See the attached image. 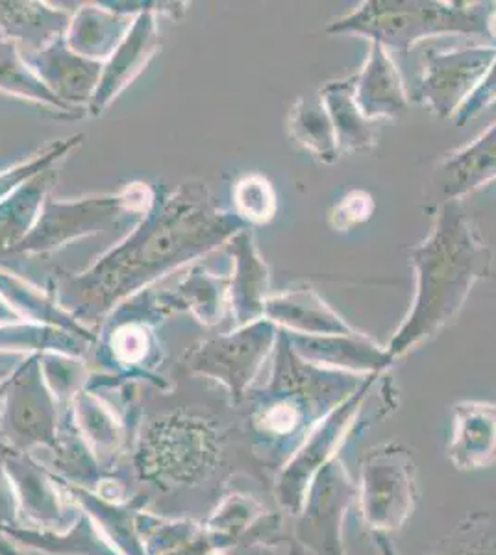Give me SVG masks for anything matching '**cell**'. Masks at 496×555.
Segmentation results:
<instances>
[{"instance_id": "cell-1", "label": "cell", "mask_w": 496, "mask_h": 555, "mask_svg": "<svg viewBox=\"0 0 496 555\" xmlns=\"http://www.w3.org/2000/svg\"><path fill=\"white\" fill-rule=\"evenodd\" d=\"M245 222L215 203L201 180L182 182L173 193L154 191L152 204L132 234L82 272L58 269L49 289L76 321L91 328L120 304L157 280L227 245Z\"/></svg>"}, {"instance_id": "cell-2", "label": "cell", "mask_w": 496, "mask_h": 555, "mask_svg": "<svg viewBox=\"0 0 496 555\" xmlns=\"http://www.w3.org/2000/svg\"><path fill=\"white\" fill-rule=\"evenodd\" d=\"M415 295L391 341V360H403L450 326L471 297L474 285L489 276L493 250L476 219L461 203H441L432 230L409 248Z\"/></svg>"}, {"instance_id": "cell-3", "label": "cell", "mask_w": 496, "mask_h": 555, "mask_svg": "<svg viewBox=\"0 0 496 555\" xmlns=\"http://www.w3.org/2000/svg\"><path fill=\"white\" fill-rule=\"evenodd\" d=\"M365 378L302 360L291 348L288 332L280 330L269 382L246 395V434L254 454L262 455L265 465L282 468L309 431L358 391Z\"/></svg>"}, {"instance_id": "cell-4", "label": "cell", "mask_w": 496, "mask_h": 555, "mask_svg": "<svg viewBox=\"0 0 496 555\" xmlns=\"http://www.w3.org/2000/svg\"><path fill=\"white\" fill-rule=\"evenodd\" d=\"M228 431L215 416L191 405L154 411L141 423L132 465L139 481L156 491H191L219 470Z\"/></svg>"}, {"instance_id": "cell-5", "label": "cell", "mask_w": 496, "mask_h": 555, "mask_svg": "<svg viewBox=\"0 0 496 555\" xmlns=\"http://www.w3.org/2000/svg\"><path fill=\"white\" fill-rule=\"evenodd\" d=\"M493 4L466 0H365L325 28L330 36H359L387 51L408 54L437 36H489Z\"/></svg>"}, {"instance_id": "cell-6", "label": "cell", "mask_w": 496, "mask_h": 555, "mask_svg": "<svg viewBox=\"0 0 496 555\" xmlns=\"http://www.w3.org/2000/svg\"><path fill=\"white\" fill-rule=\"evenodd\" d=\"M154 191L149 183L132 182L123 185L117 193L89 195L76 201H58L49 195L30 234L0 259L47 256L80 237L119 227L128 215H145Z\"/></svg>"}, {"instance_id": "cell-7", "label": "cell", "mask_w": 496, "mask_h": 555, "mask_svg": "<svg viewBox=\"0 0 496 555\" xmlns=\"http://www.w3.org/2000/svg\"><path fill=\"white\" fill-rule=\"evenodd\" d=\"M383 374H371L359 385L358 391L352 392L345 402L330 411L321 423L317 424L309 436L304 439L295 454L283 463L275 481V494L283 513L295 518L301 513L311 481L330 461L340 457V452L352 436L367 423H374L385 415H365V405L372 392V387L380 382Z\"/></svg>"}, {"instance_id": "cell-8", "label": "cell", "mask_w": 496, "mask_h": 555, "mask_svg": "<svg viewBox=\"0 0 496 555\" xmlns=\"http://www.w3.org/2000/svg\"><path fill=\"white\" fill-rule=\"evenodd\" d=\"M56 392L43 371V356L30 353L0 384V444L28 454L38 447L58 449Z\"/></svg>"}, {"instance_id": "cell-9", "label": "cell", "mask_w": 496, "mask_h": 555, "mask_svg": "<svg viewBox=\"0 0 496 555\" xmlns=\"http://www.w3.org/2000/svg\"><path fill=\"white\" fill-rule=\"evenodd\" d=\"M277 324L269 319L239 326L230 334L209 337L191 348L180 361V371L225 385L232 408L245 404L251 385L278 341Z\"/></svg>"}, {"instance_id": "cell-10", "label": "cell", "mask_w": 496, "mask_h": 555, "mask_svg": "<svg viewBox=\"0 0 496 555\" xmlns=\"http://www.w3.org/2000/svg\"><path fill=\"white\" fill-rule=\"evenodd\" d=\"M160 322L162 319L152 310L149 291L120 304L97 332L99 341L93 347L97 363L107 373L97 378L107 379L112 385L119 379L132 384L133 379L143 378L165 389L167 384L154 374L162 360V347L156 335Z\"/></svg>"}, {"instance_id": "cell-11", "label": "cell", "mask_w": 496, "mask_h": 555, "mask_svg": "<svg viewBox=\"0 0 496 555\" xmlns=\"http://www.w3.org/2000/svg\"><path fill=\"white\" fill-rule=\"evenodd\" d=\"M358 502L369 535L403 530L417 505V465L408 447L385 442L365 454Z\"/></svg>"}, {"instance_id": "cell-12", "label": "cell", "mask_w": 496, "mask_h": 555, "mask_svg": "<svg viewBox=\"0 0 496 555\" xmlns=\"http://www.w3.org/2000/svg\"><path fill=\"white\" fill-rule=\"evenodd\" d=\"M354 500L358 483L345 461L335 457L315 476L301 513L293 518V543L308 555H346L343 524Z\"/></svg>"}, {"instance_id": "cell-13", "label": "cell", "mask_w": 496, "mask_h": 555, "mask_svg": "<svg viewBox=\"0 0 496 555\" xmlns=\"http://www.w3.org/2000/svg\"><path fill=\"white\" fill-rule=\"evenodd\" d=\"M496 44H471L448 51H428L415 101L432 109L437 119H453L474 93L495 62Z\"/></svg>"}, {"instance_id": "cell-14", "label": "cell", "mask_w": 496, "mask_h": 555, "mask_svg": "<svg viewBox=\"0 0 496 555\" xmlns=\"http://www.w3.org/2000/svg\"><path fill=\"white\" fill-rule=\"evenodd\" d=\"M189 4L186 2H147L143 12L136 15L130 30L114 54L102 65L101 80L89 102L88 114L101 117L115 99L138 78L147 65L160 52V30L157 13L169 15L170 20H180Z\"/></svg>"}, {"instance_id": "cell-15", "label": "cell", "mask_w": 496, "mask_h": 555, "mask_svg": "<svg viewBox=\"0 0 496 555\" xmlns=\"http://www.w3.org/2000/svg\"><path fill=\"white\" fill-rule=\"evenodd\" d=\"M288 337L298 358L321 369L365 378L371 374H385L395 365L385 347L364 332L354 335L288 334Z\"/></svg>"}, {"instance_id": "cell-16", "label": "cell", "mask_w": 496, "mask_h": 555, "mask_svg": "<svg viewBox=\"0 0 496 555\" xmlns=\"http://www.w3.org/2000/svg\"><path fill=\"white\" fill-rule=\"evenodd\" d=\"M25 57L39 80L67 106L88 112L94 89L101 80V62H93L71 51L65 38L58 39L43 51Z\"/></svg>"}, {"instance_id": "cell-17", "label": "cell", "mask_w": 496, "mask_h": 555, "mask_svg": "<svg viewBox=\"0 0 496 555\" xmlns=\"http://www.w3.org/2000/svg\"><path fill=\"white\" fill-rule=\"evenodd\" d=\"M225 246L232 259L228 308L232 311L236 328H239L264 319L265 300L269 298V266L254 243L251 228L241 230Z\"/></svg>"}, {"instance_id": "cell-18", "label": "cell", "mask_w": 496, "mask_h": 555, "mask_svg": "<svg viewBox=\"0 0 496 555\" xmlns=\"http://www.w3.org/2000/svg\"><path fill=\"white\" fill-rule=\"evenodd\" d=\"M228 289L230 272L219 274L207 267L196 266L175 291H149V295L152 310L162 321L180 311H189L202 326H217L228 308Z\"/></svg>"}, {"instance_id": "cell-19", "label": "cell", "mask_w": 496, "mask_h": 555, "mask_svg": "<svg viewBox=\"0 0 496 555\" xmlns=\"http://www.w3.org/2000/svg\"><path fill=\"white\" fill-rule=\"evenodd\" d=\"M446 455L461 473L495 465L496 404L484 400H463L456 404Z\"/></svg>"}, {"instance_id": "cell-20", "label": "cell", "mask_w": 496, "mask_h": 555, "mask_svg": "<svg viewBox=\"0 0 496 555\" xmlns=\"http://www.w3.org/2000/svg\"><path fill=\"white\" fill-rule=\"evenodd\" d=\"M369 56L354 75V102L365 119H398L409 107L408 91L395 60L382 44L369 43Z\"/></svg>"}, {"instance_id": "cell-21", "label": "cell", "mask_w": 496, "mask_h": 555, "mask_svg": "<svg viewBox=\"0 0 496 555\" xmlns=\"http://www.w3.org/2000/svg\"><path fill=\"white\" fill-rule=\"evenodd\" d=\"M265 319L295 335H354L358 330L311 287H290L265 300Z\"/></svg>"}, {"instance_id": "cell-22", "label": "cell", "mask_w": 496, "mask_h": 555, "mask_svg": "<svg viewBox=\"0 0 496 555\" xmlns=\"http://www.w3.org/2000/svg\"><path fill=\"white\" fill-rule=\"evenodd\" d=\"M496 180V119L469 145L448 154L435 171L441 203H461Z\"/></svg>"}, {"instance_id": "cell-23", "label": "cell", "mask_w": 496, "mask_h": 555, "mask_svg": "<svg viewBox=\"0 0 496 555\" xmlns=\"http://www.w3.org/2000/svg\"><path fill=\"white\" fill-rule=\"evenodd\" d=\"M71 15L47 2L0 0V38L15 44L21 56H30L65 38Z\"/></svg>"}, {"instance_id": "cell-24", "label": "cell", "mask_w": 496, "mask_h": 555, "mask_svg": "<svg viewBox=\"0 0 496 555\" xmlns=\"http://www.w3.org/2000/svg\"><path fill=\"white\" fill-rule=\"evenodd\" d=\"M0 457L26 517L51 531L62 526L65 513L54 486V474L47 473L30 455L23 452H13L2 447Z\"/></svg>"}, {"instance_id": "cell-25", "label": "cell", "mask_w": 496, "mask_h": 555, "mask_svg": "<svg viewBox=\"0 0 496 555\" xmlns=\"http://www.w3.org/2000/svg\"><path fill=\"white\" fill-rule=\"evenodd\" d=\"M132 15L115 12L106 2H88L71 15L65 43L80 56L104 64L130 30Z\"/></svg>"}, {"instance_id": "cell-26", "label": "cell", "mask_w": 496, "mask_h": 555, "mask_svg": "<svg viewBox=\"0 0 496 555\" xmlns=\"http://www.w3.org/2000/svg\"><path fill=\"white\" fill-rule=\"evenodd\" d=\"M0 297L4 298L8 306L21 317V321L62 328L71 334L80 335L93 345L99 341V335L94 330L84 326L82 322L76 321L75 317L63 310L51 289L36 287L26 282L25 278L17 276L15 272L0 269Z\"/></svg>"}, {"instance_id": "cell-27", "label": "cell", "mask_w": 496, "mask_h": 555, "mask_svg": "<svg viewBox=\"0 0 496 555\" xmlns=\"http://www.w3.org/2000/svg\"><path fill=\"white\" fill-rule=\"evenodd\" d=\"M319 99L332 120L341 154L371 151L372 146H377L374 122L365 119L354 102V75L325 83Z\"/></svg>"}, {"instance_id": "cell-28", "label": "cell", "mask_w": 496, "mask_h": 555, "mask_svg": "<svg viewBox=\"0 0 496 555\" xmlns=\"http://www.w3.org/2000/svg\"><path fill=\"white\" fill-rule=\"evenodd\" d=\"M13 541L23 544L26 548L39 550L54 555H123L114 544L102 539L101 531L91 522L86 513L71 526L69 531L39 530L26 526H13L0 530Z\"/></svg>"}, {"instance_id": "cell-29", "label": "cell", "mask_w": 496, "mask_h": 555, "mask_svg": "<svg viewBox=\"0 0 496 555\" xmlns=\"http://www.w3.org/2000/svg\"><path fill=\"white\" fill-rule=\"evenodd\" d=\"M56 177V167L47 169L0 203V258L30 234Z\"/></svg>"}, {"instance_id": "cell-30", "label": "cell", "mask_w": 496, "mask_h": 555, "mask_svg": "<svg viewBox=\"0 0 496 555\" xmlns=\"http://www.w3.org/2000/svg\"><path fill=\"white\" fill-rule=\"evenodd\" d=\"M0 91L4 95L23 99V101L34 102L38 106L51 109L54 117H65V119H80L88 112L76 109L60 101L51 89L47 88L38 75L28 67L25 57L21 56L15 44L7 39L0 38Z\"/></svg>"}, {"instance_id": "cell-31", "label": "cell", "mask_w": 496, "mask_h": 555, "mask_svg": "<svg viewBox=\"0 0 496 555\" xmlns=\"http://www.w3.org/2000/svg\"><path fill=\"white\" fill-rule=\"evenodd\" d=\"M93 343L80 335L62 328L36 324V322H12L0 326V350L30 353H58L73 360H84L93 350Z\"/></svg>"}, {"instance_id": "cell-32", "label": "cell", "mask_w": 496, "mask_h": 555, "mask_svg": "<svg viewBox=\"0 0 496 555\" xmlns=\"http://www.w3.org/2000/svg\"><path fill=\"white\" fill-rule=\"evenodd\" d=\"M288 132L296 145L309 152L317 162L332 165L340 159L341 152L338 149L332 120L328 117L321 99L311 101L306 96H298L291 106Z\"/></svg>"}, {"instance_id": "cell-33", "label": "cell", "mask_w": 496, "mask_h": 555, "mask_svg": "<svg viewBox=\"0 0 496 555\" xmlns=\"http://www.w3.org/2000/svg\"><path fill=\"white\" fill-rule=\"evenodd\" d=\"M69 411L76 428L93 452H112L119 444L120 423L97 392L86 385L71 397Z\"/></svg>"}, {"instance_id": "cell-34", "label": "cell", "mask_w": 496, "mask_h": 555, "mask_svg": "<svg viewBox=\"0 0 496 555\" xmlns=\"http://www.w3.org/2000/svg\"><path fill=\"white\" fill-rule=\"evenodd\" d=\"M71 494L82 502L93 517L99 518L102 528L107 537L117 544L123 555H147L145 544L141 543L138 535V509H125L119 505L110 504L106 500L97 496L94 492L82 489V487L67 483Z\"/></svg>"}, {"instance_id": "cell-35", "label": "cell", "mask_w": 496, "mask_h": 555, "mask_svg": "<svg viewBox=\"0 0 496 555\" xmlns=\"http://www.w3.org/2000/svg\"><path fill=\"white\" fill-rule=\"evenodd\" d=\"M424 555H496V507L467 515Z\"/></svg>"}, {"instance_id": "cell-36", "label": "cell", "mask_w": 496, "mask_h": 555, "mask_svg": "<svg viewBox=\"0 0 496 555\" xmlns=\"http://www.w3.org/2000/svg\"><path fill=\"white\" fill-rule=\"evenodd\" d=\"M233 214L246 227H265L278 214V195L269 178L251 172L239 178L232 191Z\"/></svg>"}, {"instance_id": "cell-37", "label": "cell", "mask_w": 496, "mask_h": 555, "mask_svg": "<svg viewBox=\"0 0 496 555\" xmlns=\"http://www.w3.org/2000/svg\"><path fill=\"white\" fill-rule=\"evenodd\" d=\"M82 141L84 133H75L71 138L51 141L43 149H39L36 154H31L30 158L21 159L7 171L0 172V203L7 201L8 196H12L21 185H25L31 178L38 177L47 169L56 167L60 162L82 145Z\"/></svg>"}, {"instance_id": "cell-38", "label": "cell", "mask_w": 496, "mask_h": 555, "mask_svg": "<svg viewBox=\"0 0 496 555\" xmlns=\"http://www.w3.org/2000/svg\"><path fill=\"white\" fill-rule=\"evenodd\" d=\"M377 211V203L371 193L364 190H352L341 196L328 214V224L335 232H351L372 219Z\"/></svg>"}, {"instance_id": "cell-39", "label": "cell", "mask_w": 496, "mask_h": 555, "mask_svg": "<svg viewBox=\"0 0 496 555\" xmlns=\"http://www.w3.org/2000/svg\"><path fill=\"white\" fill-rule=\"evenodd\" d=\"M487 33H489L487 38L493 39V44H496V4H493V10H491ZM493 104H496V57L491 69L487 70V75L484 76V80L474 89V93L461 104L453 120L458 127H466L469 120L476 119L478 115L484 114L485 109Z\"/></svg>"}, {"instance_id": "cell-40", "label": "cell", "mask_w": 496, "mask_h": 555, "mask_svg": "<svg viewBox=\"0 0 496 555\" xmlns=\"http://www.w3.org/2000/svg\"><path fill=\"white\" fill-rule=\"evenodd\" d=\"M20 500L0 457V530L20 526Z\"/></svg>"}, {"instance_id": "cell-41", "label": "cell", "mask_w": 496, "mask_h": 555, "mask_svg": "<svg viewBox=\"0 0 496 555\" xmlns=\"http://www.w3.org/2000/svg\"><path fill=\"white\" fill-rule=\"evenodd\" d=\"M215 550H220L219 543L207 531L206 533L202 531L188 543L178 544L175 548L164 550L157 555H209L214 554Z\"/></svg>"}, {"instance_id": "cell-42", "label": "cell", "mask_w": 496, "mask_h": 555, "mask_svg": "<svg viewBox=\"0 0 496 555\" xmlns=\"http://www.w3.org/2000/svg\"><path fill=\"white\" fill-rule=\"evenodd\" d=\"M372 543L377 546L380 555H400L396 552L395 546L391 543L390 535L385 533H371Z\"/></svg>"}, {"instance_id": "cell-43", "label": "cell", "mask_w": 496, "mask_h": 555, "mask_svg": "<svg viewBox=\"0 0 496 555\" xmlns=\"http://www.w3.org/2000/svg\"><path fill=\"white\" fill-rule=\"evenodd\" d=\"M12 322H21V317L8 306L4 298L0 297V326L12 324Z\"/></svg>"}, {"instance_id": "cell-44", "label": "cell", "mask_w": 496, "mask_h": 555, "mask_svg": "<svg viewBox=\"0 0 496 555\" xmlns=\"http://www.w3.org/2000/svg\"><path fill=\"white\" fill-rule=\"evenodd\" d=\"M0 555H25L21 554L20 550L13 546L12 541H10V537L4 535L2 531H0Z\"/></svg>"}, {"instance_id": "cell-45", "label": "cell", "mask_w": 496, "mask_h": 555, "mask_svg": "<svg viewBox=\"0 0 496 555\" xmlns=\"http://www.w3.org/2000/svg\"><path fill=\"white\" fill-rule=\"evenodd\" d=\"M290 555H308V554H306V552H302V550L298 548V546H296V544H293V550H291Z\"/></svg>"}, {"instance_id": "cell-46", "label": "cell", "mask_w": 496, "mask_h": 555, "mask_svg": "<svg viewBox=\"0 0 496 555\" xmlns=\"http://www.w3.org/2000/svg\"><path fill=\"white\" fill-rule=\"evenodd\" d=\"M0 384H2V374H0ZM0 450H2V444H0Z\"/></svg>"}]
</instances>
